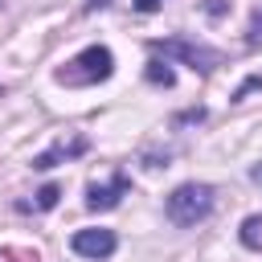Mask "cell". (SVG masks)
Masks as SVG:
<instances>
[{"label":"cell","mask_w":262,"mask_h":262,"mask_svg":"<svg viewBox=\"0 0 262 262\" xmlns=\"http://www.w3.org/2000/svg\"><path fill=\"white\" fill-rule=\"evenodd\" d=\"M70 246H74V254L98 262V258H111V254H115L119 237H115V229H78V233L70 237Z\"/></svg>","instance_id":"cell-4"},{"label":"cell","mask_w":262,"mask_h":262,"mask_svg":"<svg viewBox=\"0 0 262 262\" xmlns=\"http://www.w3.org/2000/svg\"><path fill=\"white\" fill-rule=\"evenodd\" d=\"M115 74V53L106 45H86L78 57H70L53 78L61 86H94V82H106Z\"/></svg>","instance_id":"cell-1"},{"label":"cell","mask_w":262,"mask_h":262,"mask_svg":"<svg viewBox=\"0 0 262 262\" xmlns=\"http://www.w3.org/2000/svg\"><path fill=\"white\" fill-rule=\"evenodd\" d=\"M151 49H156V53H164V57H180L184 66H192V70H201V74H209L213 66H221V53H217V49L196 45V41H184V37H164V41H151Z\"/></svg>","instance_id":"cell-3"},{"label":"cell","mask_w":262,"mask_h":262,"mask_svg":"<svg viewBox=\"0 0 262 262\" xmlns=\"http://www.w3.org/2000/svg\"><path fill=\"white\" fill-rule=\"evenodd\" d=\"M57 201H61V184H45L33 192V201H16V209L20 213H49Z\"/></svg>","instance_id":"cell-7"},{"label":"cell","mask_w":262,"mask_h":262,"mask_svg":"<svg viewBox=\"0 0 262 262\" xmlns=\"http://www.w3.org/2000/svg\"><path fill=\"white\" fill-rule=\"evenodd\" d=\"M250 90H262V78H258V74H254V78H246V82H242V86L233 90V102H242V98H246Z\"/></svg>","instance_id":"cell-11"},{"label":"cell","mask_w":262,"mask_h":262,"mask_svg":"<svg viewBox=\"0 0 262 262\" xmlns=\"http://www.w3.org/2000/svg\"><path fill=\"white\" fill-rule=\"evenodd\" d=\"M201 119H205V111H201V106H196V111H184V115H180V119H176V123H201Z\"/></svg>","instance_id":"cell-13"},{"label":"cell","mask_w":262,"mask_h":262,"mask_svg":"<svg viewBox=\"0 0 262 262\" xmlns=\"http://www.w3.org/2000/svg\"><path fill=\"white\" fill-rule=\"evenodd\" d=\"M123 196H127V176H123V172H115V176H111V184H90V188H86V209L102 213V209H115Z\"/></svg>","instance_id":"cell-6"},{"label":"cell","mask_w":262,"mask_h":262,"mask_svg":"<svg viewBox=\"0 0 262 262\" xmlns=\"http://www.w3.org/2000/svg\"><path fill=\"white\" fill-rule=\"evenodd\" d=\"M0 258H8V262H41V254H37V250H29V246H25V250H20V246H4V250H0Z\"/></svg>","instance_id":"cell-10"},{"label":"cell","mask_w":262,"mask_h":262,"mask_svg":"<svg viewBox=\"0 0 262 262\" xmlns=\"http://www.w3.org/2000/svg\"><path fill=\"white\" fill-rule=\"evenodd\" d=\"M237 237H242V246H246V250L262 254V213L246 217V221H242V229H237Z\"/></svg>","instance_id":"cell-8"},{"label":"cell","mask_w":262,"mask_h":262,"mask_svg":"<svg viewBox=\"0 0 262 262\" xmlns=\"http://www.w3.org/2000/svg\"><path fill=\"white\" fill-rule=\"evenodd\" d=\"M164 0H135V12H156Z\"/></svg>","instance_id":"cell-14"},{"label":"cell","mask_w":262,"mask_h":262,"mask_svg":"<svg viewBox=\"0 0 262 262\" xmlns=\"http://www.w3.org/2000/svg\"><path fill=\"white\" fill-rule=\"evenodd\" d=\"M246 41H250V45H258V41H262V8L254 12V25H250V37H246Z\"/></svg>","instance_id":"cell-12"},{"label":"cell","mask_w":262,"mask_h":262,"mask_svg":"<svg viewBox=\"0 0 262 262\" xmlns=\"http://www.w3.org/2000/svg\"><path fill=\"white\" fill-rule=\"evenodd\" d=\"M250 180H254V184H262V164H254V168H250Z\"/></svg>","instance_id":"cell-15"},{"label":"cell","mask_w":262,"mask_h":262,"mask_svg":"<svg viewBox=\"0 0 262 262\" xmlns=\"http://www.w3.org/2000/svg\"><path fill=\"white\" fill-rule=\"evenodd\" d=\"M86 147H90V139H86V135H82V131H74V135H70V139H66V135H61V139H57V143H53V147H49V151H41V156H37V160H33V168H37V172H49V168H57V164H61V160H74V156H82V151H86Z\"/></svg>","instance_id":"cell-5"},{"label":"cell","mask_w":262,"mask_h":262,"mask_svg":"<svg viewBox=\"0 0 262 262\" xmlns=\"http://www.w3.org/2000/svg\"><path fill=\"white\" fill-rule=\"evenodd\" d=\"M143 74H147V82H151V86H172V82H176L172 66H168V61H160V57H151Z\"/></svg>","instance_id":"cell-9"},{"label":"cell","mask_w":262,"mask_h":262,"mask_svg":"<svg viewBox=\"0 0 262 262\" xmlns=\"http://www.w3.org/2000/svg\"><path fill=\"white\" fill-rule=\"evenodd\" d=\"M168 221L172 225H180V229H192V225H201L209 213H213V188L209 184H196V180H188V184H180V188H172V196H168Z\"/></svg>","instance_id":"cell-2"}]
</instances>
